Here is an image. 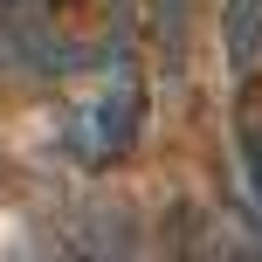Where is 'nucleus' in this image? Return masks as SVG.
Segmentation results:
<instances>
[{"mask_svg": "<svg viewBox=\"0 0 262 262\" xmlns=\"http://www.w3.org/2000/svg\"><path fill=\"white\" fill-rule=\"evenodd\" d=\"M138 124H145V83L124 62H104L62 104V145L83 166H118L131 145H138Z\"/></svg>", "mask_w": 262, "mask_h": 262, "instance_id": "obj_1", "label": "nucleus"}, {"mask_svg": "<svg viewBox=\"0 0 262 262\" xmlns=\"http://www.w3.org/2000/svg\"><path fill=\"white\" fill-rule=\"evenodd\" d=\"M249 166H255V193H262V138H249Z\"/></svg>", "mask_w": 262, "mask_h": 262, "instance_id": "obj_3", "label": "nucleus"}, {"mask_svg": "<svg viewBox=\"0 0 262 262\" xmlns=\"http://www.w3.org/2000/svg\"><path fill=\"white\" fill-rule=\"evenodd\" d=\"M242 21L255 28V41H262V0H242Z\"/></svg>", "mask_w": 262, "mask_h": 262, "instance_id": "obj_2", "label": "nucleus"}]
</instances>
